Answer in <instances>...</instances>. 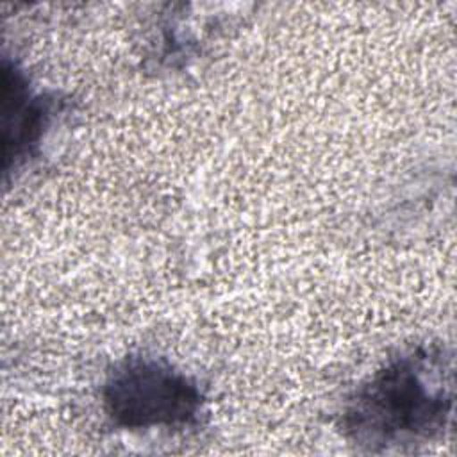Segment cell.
I'll return each mask as SVG.
<instances>
[{
	"instance_id": "obj_1",
	"label": "cell",
	"mask_w": 457,
	"mask_h": 457,
	"mask_svg": "<svg viewBox=\"0 0 457 457\" xmlns=\"http://www.w3.org/2000/svg\"><path fill=\"white\" fill-rule=\"evenodd\" d=\"M453 412L452 355L443 345L411 348L378 368L343 407L345 437L366 452L430 443Z\"/></svg>"
},
{
	"instance_id": "obj_2",
	"label": "cell",
	"mask_w": 457,
	"mask_h": 457,
	"mask_svg": "<svg viewBox=\"0 0 457 457\" xmlns=\"http://www.w3.org/2000/svg\"><path fill=\"white\" fill-rule=\"evenodd\" d=\"M204 402V393L191 377L155 357H127L114 366L102 387L107 420L127 430L196 423Z\"/></svg>"
},
{
	"instance_id": "obj_3",
	"label": "cell",
	"mask_w": 457,
	"mask_h": 457,
	"mask_svg": "<svg viewBox=\"0 0 457 457\" xmlns=\"http://www.w3.org/2000/svg\"><path fill=\"white\" fill-rule=\"evenodd\" d=\"M55 100L34 93L27 77L14 64L4 62V157L5 173L18 168L36 152L45 136Z\"/></svg>"
}]
</instances>
